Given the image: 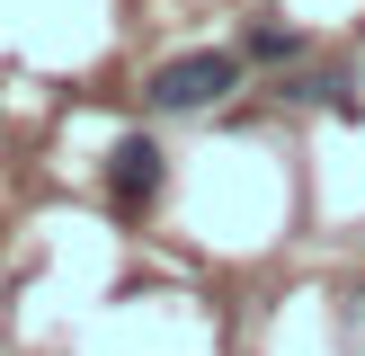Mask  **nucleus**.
<instances>
[{
	"instance_id": "nucleus-5",
	"label": "nucleus",
	"mask_w": 365,
	"mask_h": 356,
	"mask_svg": "<svg viewBox=\"0 0 365 356\" xmlns=\"http://www.w3.org/2000/svg\"><path fill=\"white\" fill-rule=\"evenodd\" d=\"M348 338H356V347H365V294H356V312H348Z\"/></svg>"
},
{
	"instance_id": "nucleus-1",
	"label": "nucleus",
	"mask_w": 365,
	"mask_h": 356,
	"mask_svg": "<svg viewBox=\"0 0 365 356\" xmlns=\"http://www.w3.org/2000/svg\"><path fill=\"white\" fill-rule=\"evenodd\" d=\"M232 89H241V53L196 45V53H170V63L143 80V98H152L160 116H205V107H223Z\"/></svg>"
},
{
	"instance_id": "nucleus-2",
	"label": "nucleus",
	"mask_w": 365,
	"mask_h": 356,
	"mask_svg": "<svg viewBox=\"0 0 365 356\" xmlns=\"http://www.w3.org/2000/svg\"><path fill=\"white\" fill-rule=\"evenodd\" d=\"M107 196H116L125 214H143L160 196V142L152 134H125L116 152H107Z\"/></svg>"
},
{
	"instance_id": "nucleus-4",
	"label": "nucleus",
	"mask_w": 365,
	"mask_h": 356,
	"mask_svg": "<svg viewBox=\"0 0 365 356\" xmlns=\"http://www.w3.org/2000/svg\"><path fill=\"white\" fill-rule=\"evenodd\" d=\"M250 53H259V63H285V53H303V36H294V27H259Z\"/></svg>"
},
{
	"instance_id": "nucleus-3",
	"label": "nucleus",
	"mask_w": 365,
	"mask_h": 356,
	"mask_svg": "<svg viewBox=\"0 0 365 356\" xmlns=\"http://www.w3.org/2000/svg\"><path fill=\"white\" fill-rule=\"evenodd\" d=\"M285 98H303V107L330 98L339 116H356V80H348V71H303V80H285Z\"/></svg>"
}]
</instances>
